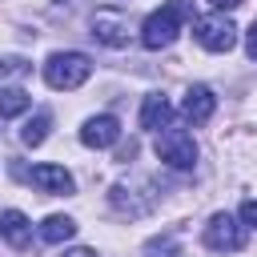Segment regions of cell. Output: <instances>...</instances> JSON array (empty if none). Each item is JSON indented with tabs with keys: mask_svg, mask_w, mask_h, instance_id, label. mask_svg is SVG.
Here are the masks:
<instances>
[{
	"mask_svg": "<svg viewBox=\"0 0 257 257\" xmlns=\"http://www.w3.org/2000/svg\"><path fill=\"white\" fill-rule=\"evenodd\" d=\"M0 233L8 237L12 249H28V241H32V225H28V217H24L20 209L0 213Z\"/></svg>",
	"mask_w": 257,
	"mask_h": 257,
	"instance_id": "10",
	"label": "cell"
},
{
	"mask_svg": "<svg viewBox=\"0 0 257 257\" xmlns=\"http://www.w3.org/2000/svg\"><path fill=\"white\" fill-rule=\"evenodd\" d=\"M32 104V96L24 88H0V116H20Z\"/></svg>",
	"mask_w": 257,
	"mask_h": 257,
	"instance_id": "14",
	"label": "cell"
},
{
	"mask_svg": "<svg viewBox=\"0 0 257 257\" xmlns=\"http://www.w3.org/2000/svg\"><path fill=\"white\" fill-rule=\"evenodd\" d=\"M205 245L217 249V253H233V249L245 245V233H241V225L229 213H213L209 225H205Z\"/></svg>",
	"mask_w": 257,
	"mask_h": 257,
	"instance_id": "6",
	"label": "cell"
},
{
	"mask_svg": "<svg viewBox=\"0 0 257 257\" xmlns=\"http://www.w3.org/2000/svg\"><path fill=\"white\" fill-rule=\"evenodd\" d=\"M64 257H96V253H92V249H68Z\"/></svg>",
	"mask_w": 257,
	"mask_h": 257,
	"instance_id": "20",
	"label": "cell"
},
{
	"mask_svg": "<svg viewBox=\"0 0 257 257\" xmlns=\"http://www.w3.org/2000/svg\"><path fill=\"white\" fill-rule=\"evenodd\" d=\"M28 181H32L40 193H52V197H64V193L76 189V185H72V173L60 169V165H36V169L28 173Z\"/></svg>",
	"mask_w": 257,
	"mask_h": 257,
	"instance_id": "8",
	"label": "cell"
},
{
	"mask_svg": "<svg viewBox=\"0 0 257 257\" xmlns=\"http://www.w3.org/2000/svg\"><path fill=\"white\" fill-rule=\"evenodd\" d=\"M48 124H52V116H48V112H36V116H32V120L20 128V141H24L28 149L44 145V141H48Z\"/></svg>",
	"mask_w": 257,
	"mask_h": 257,
	"instance_id": "13",
	"label": "cell"
},
{
	"mask_svg": "<svg viewBox=\"0 0 257 257\" xmlns=\"http://www.w3.org/2000/svg\"><path fill=\"white\" fill-rule=\"evenodd\" d=\"M116 141H120V124H116V116H108V112L88 116L84 128H80V145H88V149H108V145H116Z\"/></svg>",
	"mask_w": 257,
	"mask_h": 257,
	"instance_id": "7",
	"label": "cell"
},
{
	"mask_svg": "<svg viewBox=\"0 0 257 257\" xmlns=\"http://www.w3.org/2000/svg\"><path fill=\"white\" fill-rule=\"evenodd\" d=\"M169 116H173V108H169V100L161 96V92H153V96H145V104H141V124L145 128H165L169 124Z\"/></svg>",
	"mask_w": 257,
	"mask_h": 257,
	"instance_id": "11",
	"label": "cell"
},
{
	"mask_svg": "<svg viewBox=\"0 0 257 257\" xmlns=\"http://www.w3.org/2000/svg\"><path fill=\"white\" fill-rule=\"evenodd\" d=\"M213 108H217V96H213V88H205V84H193V88L185 92V104H181L185 120H193V124H205V120L213 116Z\"/></svg>",
	"mask_w": 257,
	"mask_h": 257,
	"instance_id": "9",
	"label": "cell"
},
{
	"mask_svg": "<svg viewBox=\"0 0 257 257\" xmlns=\"http://www.w3.org/2000/svg\"><path fill=\"white\" fill-rule=\"evenodd\" d=\"M92 36L104 48H124L128 36H133V20L116 8H100V12H92Z\"/></svg>",
	"mask_w": 257,
	"mask_h": 257,
	"instance_id": "5",
	"label": "cell"
},
{
	"mask_svg": "<svg viewBox=\"0 0 257 257\" xmlns=\"http://www.w3.org/2000/svg\"><path fill=\"white\" fill-rule=\"evenodd\" d=\"M245 52H249V56L257 60V24H253V28L245 32Z\"/></svg>",
	"mask_w": 257,
	"mask_h": 257,
	"instance_id": "17",
	"label": "cell"
},
{
	"mask_svg": "<svg viewBox=\"0 0 257 257\" xmlns=\"http://www.w3.org/2000/svg\"><path fill=\"white\" fill-rule=\"evenodd\" d=\"M157 157L169 169H193L197 165V141H193V133L177 128V124L157 128Z\"/></svg>",
	"mask_w": 257,
	"mask_h": 257,
	"instance_id": "3",
	"label": "cell"
},
{
	"mask_svg": "<svg viewBox=\"0 0 257 257\" xmlns=\"http://www.w3.org/2000/svg\"><path fill=\"white\" fill-rule=\"evenodd\" d=\"M145 257H181V249L173 245V237H161V241H149Z\"/></svg>",
	"mask_w": 257,
	"mask_h": 257,
	"instance_id": "15",
	"label": "cell"
},
{
	"mask_svg": "<svg viewBox=\"0 0 257 257\" xmlns=\"http://www.w3.org/2000/svg\"><path fill=\"white\" fill-rule=\"evenodd\" d=\"M4 72H24V60H8V64H0V76Z\"/></svg>",
	"mask_w": 257,
	"mask_h": 257,
	"instance_id": "18",
	"label": "cell"
},
{
	"mask_svg": "<svg viewBox=\"0 0 257 257\" xmlns=\"http://www.w3.org/2000/svg\"><path fill=\"white\" fill-rule=\"evenodd\" d=\"M193 36L201 48L209 52H229L237 44V24L225 16V12H213V16H197L193 20Z\"/></svg>",
	"mask_w": 257,
	"mask_h": 257,
	"instance_id": "4",
	"label": "cell"
},
{
	"mask_svg": "<svg viewBox=\"0 0 257 257\" xmlns=\"http://www.w3.org/2000/svg\"><path fill=\"white\" fill-rule=\"evenodd\" d=\"M193 12V4L189 0H169L165 8H157L145 24H141V44L149 48V52H161V48H169L173 40H177V32H181V24H185V16Z\"/></svg>",
	"mask_w": 257,
	"mask_h": 257,
	"instance_id": "1",
	"label": "cell"
},
{
	"mask_svg": "<svg viewBox=\"0 0 257 257\" xmlns=\"http://www.w3.org/2000/svg\"><path fill=\"white\" fill-rule=\"evenodd\" d=\"M88 72H92V60H88L84 52H52L48 64H44V80H48V88H56V92L80 88V84L88 80Z\"/></svg>",
	"mask_w": 257,
	"mask_h": 257,
	"instance_id": "2",
	"label": "cell"
},
{
	"mask_svg": "<svg viewBox=\"0 0 257 257\" xmlns=\"http://www.w3.org/2000/svg\"><path fill=\"white\" fill-rule=\"evenodd\" d=\"M209 4H213V8H217V12H225V8H237V4H241V0H209Z\"/></svg>",
	"mask_w": 257,
	"mask_h": 257,
	"instance_id": "19",
	"label": "cell"
},
{
	"mask_svg": "<svg viewBox=\"0 0 257 257\" xmlns=\"http://www.w3.org/2000/svg\"><path fill=\"white\" fill-rule=\"evenodd\" d=\"M241 221H245L249 229H257V201H245V205H241Z\"/></svg>",
	"mask_w": 257,
	"mask_h": 257,
	"instance_id": "16",
	"label": "cell"
},
{
	"mask_svg": "<svg viewBox=\"0 0 257 257\" xmlns=\"http://www.w3.org/2000/svg\"><path fill=\"white\" fill-rule=\"evenodd\" d=\"M76 233V221L72 217H64V213H52L44 225H40V237L48 241V245H60V241H68Z\"/></svg>",
	"mask_w": 257,
	"mask_h": 257,
	"instance_id": "12",
	"label": "cell"
}]
</instances>
